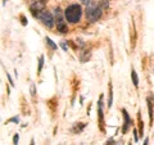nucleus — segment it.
<instances>
[{
  "label": "nucleus",
  "mask_w": 154,
  "mask_h": 145,
  "mask_svg": "<svg viewBox=\"0 0 154 145\" xmlns=\"http://www.w3.org/2000/svg\"><path fill=\"white\" fill-rule=\"evenodd\" d=\"M82 16V9L79 4H72L64 11V18L69 23H77Z\"/></svg>",
  "instance_id": "nucleus-1"
},
{
  "label": "nucleus",
  "mask_w": 154,
  "mask_h": 145,
  "mask_svg": "<svg viewBox=\"0 0 154 145\" xmlns=\"http://www.w3.org/2000/svg\"><path fill=\"white\" fill-rule=\"evenodd\" d=\"M102 14H103L102 8H100V5L98 3L93 2L89 7H86V18H88L90 22L98 21V19L102 17Z\"/></svg>",
  "instance_id": "nucleus-2"
},
{
  "label": "nucleus",
  "mask_w": 154,
  "mask_h": 145,
  "mask_svg": "<svg viewBox=\"0 0 154 145\" xmlns=\"http://www.w3.org/2000/svg\"><path fill=\"white\" fill-rule=\"evenodd\" d=\"M55 23H57V28L58 31H59L60 33H66L67 31H68V27H67V23L64 22V18L63 16H62V11L60 8H55Z\"/></svg>",
  "instance_id": "nucleus-3"
},
{
  "label": "nucleus",
  "mask_w": 154,
  "mask_h": 145,
  "mask_svg": "<svg viewBox=\"0 0 154 145\" xmlns=\"http://www.w3.org/2000/svg\"><path fill=\"white\" fill-rule=\"evenodd\" d=\"M36 18L40 19L42 22V25L46 26L48 28H51L54 26V17H53V14L48 11H42L41 13H38V16Z\"/></svg>",
  "instance_id": "nucleus-4"
},
{
  "label": "nucleus",
  "mask_w": 154,
  "mask_h": 145,
  "mask_svg": "<svg viewBox=\"0 0 154 145\" xmlns=\"http://www.w3.org/2000/svg\"><path fill=\"white\" fill-rule=\"evenodd\" d=\"M122 114H123V127H122V132L126 134L128 127L131 126V118H130V116L127 113L126 109H122Z\"/></svg>",
  "instance_id": "nucleus-5"
},
{
  "label": "nucleus",
  "mask_w": 154,
  "mask_h": 145,
  "mask_svg": "<svg viewBox=\"0 0 154 145\" xmlns=\"http://www.w3.org/2000/svg\"><path fill=\"white\" fill-rule=\"evenodd\" d=\"M98 117H99V123H104V114H103V95H100L99 101H98Z\"/></svg>",
  "instance_id": "nucleus-6"
},
{
  "label": "nucleus",
  "mask_w": 154,
  "mask_h": 145,
  "mask_svg": "<svg viewBox=\"0 0 154 145\" xmlns=\"http://www.w3.org/2000/svg\"><path fill=\"white\" fill-rule=\"evenodd\" d=\"M146 103H148V113H149V119H150V123L153 122V113H154V109H153V101L150 99H146Z\"/></svg>",
  "instance_id": "nucleus-7"
},
{
  "label": "nucleus",
  "mask_w": 154,
  "mask_h": 145,
  "mask_svg": "<svg viewBox=\"0 0 154 145\" xmlns=\"http://www.w3.org/2000/svg\"><path fill=\"white\" fill-rule=\"evenodd\" d=\"M85 126H86L85 123H76L75 126L72 127V131H73V132H81L85 128Z\"/></svg>",
  "instance_id": "nucleus-8"
},
{
  "label": "nucleus",
  "mask_w": 154,
  "mask_h": 145,
  "mask_svg": "<svg viewBox=\"0 0 154 145\" xmlns=\"http://www.w3.org/2000/svg\"><path fill=\"white\" fill-rule=\"evenodd\" d=\"M131 79H132V82H134L135 88H139V79H137V73L135 72V69L131 71Z\"/></svg>",
  "instance_id": "nucleus-9"
},
{
  "label": "nucleus",
  "mask_w": 154,
  "mask_h": 145,
  "mask_svg": "<svg viewBox=\"0 0 154 145\" xmlns=\"http://www.w3.org/2000/svg\"><path fill=\"white\" fill-rule=\"evenodd\" d=\"M45 41H46V44H48V45H49V46L51 48V49H53V50H57V48H58V46H57V44H55V42H54V41H53V40H51V39H50V37H45Z\"/></svg>",
  "instance_id": "nucleus-10"
},
{
  "label": "nucleus",
  "mask_w": 154,
  "mask_h": 145,
  "mask_svg": "<svg viewBox=\"0 0 154 145\" xmlns=\"http://www.w3.org/2000/svg\"><path fill=\"white\" fill-rule=\"evenodd\" d=\"M112 100H113V91H112V85H109V101H108V108L112 107Z\"/></svg>",
  "instance_id": "nucleus-11"
},
{
  "label": "nucleus",
  "mask_w": 154,
  "mask_h": 145,
  "mask_svg": "<svg viewBox=\"0 0 154 145\" xmlns=\"http://www.w3.org/2000/svg\"><path fill=\"white\" fill-rule=\"evenodd\" d=\"M42 66H44V57H40V58H38V67H37V72H38V73H40V72H41V69H42Z\"/></svg>",
  "instance_id": "nucleus-12"
},
{
  "label": "nucleus",
  "mask_w": 154,
  "mask_h": 145,
  "mask_svg": "<svg viewBox=\"0 0 154 145\" xmlns=\"http://www.w3.org/2000/svg\"><path fill=\"white\" fill-rule=\"evenodd\" d=\"M30 93H31L32 96L36 95V86H35V84H31V86H30Z\"/></svg>",
  "instance_id": "nucleus-13"
},
{
  "label": "nucleus",
  "mask_w": 154,
  "mask_h": 145,
  "mask_svg": "<svg viewBox=\"0 0 154 145\" xmlns=\"http://www.w3.org/2000/svg\"><path fill=\"white\" fill-rule=\"evenodd\" d=\"M18 141H19V135L16 134V135L13 136V144H14V145H18Z\"/></svg>",
  "instance_id": "nucleus-14"
},
{
  "label": "nucleus",
  "mask_w": 154,
  "mask_h": 145,
  "mask_svg": "<svg viewBox=\"0 0 154 145\" xmlns=\"http://www.w3.org/2000/svg\"><path fill=\"white\" fill-rule=\"evenodd\" d=\"M60 46H62V49H63L64 51L68 50V45L66 44V41H62V42H60Z\"/></svg>",
  "instance_id": "nucleus-15"
},
{
  "label": "nucleus",
  "mask_w": 154,
  "mask_h": 145,
  "mask_svg": "<svg viewBox=\"0 0 154 145\" xmlns=\"http://www.w3.org/2000/svg\"><path fill=\"white\" fill-rule=\"evenodd\" d=\"M8 122H14V123H18L19 122V118L18 117H12L8 119Z\"/></svg>",
  "instance_id": "nucleus-16"
},
{
  "label": "nucleus",
  "mask_w": 154,
  "mask_h": 145,
  "mask_svg": "<svg viewBox=\"0 0 154 145\" xmlns=\"http://www.w3.org/2000/svg\"><path fill=\"white\" fill-rule=\"evenodd\" d=\"M80 2H81V3H82V4H85V5H86V7H89V5H90V4H91V3H93V2H91V0H80Z\"/></svg>",
  "instance_id": "nucleus-17"
},
{
  "label": "nucleus",
  "mask_w": 154,
  "mask_h": 145,
  "mask_svg": "<svg viewBox=\"0 0 154 145\" xmlns=\"http://www.w3.org/2000/svg\"><path fill=\"white\" fill-rule=\"evenodd\" d=\"M21 19H22V25L26 26L27 25V18H25V16H21Z\"/></svg>",
  "instance_id": "nucleus-18"
},
{
  "label": "nucleus",
  "mask_w": 154,
  "mask_h": 145,
  "mask_svg": "<svg viewBox=\"0 0 154 145\" xmlns=\"http://www.w3.org/2000/svg\"><path fill=\"white\" fill-rule=\"evenodd\" d=\"M5 73H7V72H5ZM7 77H8V80H9V82H11V85H12V86H14V82H13V80L11 79V76H9V73H7Z\"/></svg>",
  "instance_id": "nucleus-19"
},
{
  "label": "nucleus",
  "mask_w": 154,
  "mask_h": 145,
  "mask_svg": "<svg viewBox=\"0 0 154 145\" xmlns=\"http://www.w3.org/2000/svg\"><path fill=\"white\" fill-rule=\"evenodd\" d=\"M134 139H135V141H137L139 137H137V132H136V130H134Z\"/></svg>",
  "instance_id": "nucleus-20"
},
{
  "label": "nucleus",
  "mask_w": 154,
  "mask_h": 145,
  "mask_svg": "<svg viewBox=\"0 0 154 145\" xmlns=\"http://www.w3.org/2000/svg\"><path fill=\"white\" fill-rule=\"evenodd\" d=\"M112 144H114V140H113L112 137H110V139L108 140V141H107V144H105V145H112Z\"/></svg>",
  "instance_id": "nucleus-21"
},
{
  "label": "nucleus",
  "mask_w": 154,
  "mask_h": 145,
  "mask_svg": "<svg viewBox=\"0 0 154 145\" xmlns=\"http://www.w3.org/2000/svg\"><path fill=\"white\" fill-rule=\"evenodd\" d=\"M148 144H149V140H148V139H145V141H144V144H143V145H148Z\"/></svg>",
  "instance_id": "nucleus-22"
},
{
  "label": "nucleus",
  "mask_w": 154,
  "mask_h": 145,
  "mask_svg": "<svg viewBox=\"0 0 154 145\" xmlns=\"http://www.w3.org/2000/svg\"><path fill=\"white\" fill-rule=\"evenodd\" d=\"M30 145H35V141H33V139L31 140V144H30Z\"/></svg>",
  "instance_id": "nucleus-23"
},
{
  "label": "nucleus",
  "mask_w": 154,
  "mask_h": 145,
  "mask_svg": "<svg viewBox=\"0 0 154 145\" xmlns=\"http://www.w3.org/2000/svg\"><path fill=\"white\" fill-rule=\"evenodd\" d=\"M5 3H7V0H4V2H3V4H4V5H5Z\"/></svg>",
  "instance_id": "nucleus-24"
},
{
  "label": "nucleus",
  "mask_w": 154,
  "mask_h": 145,
  "mask_svg": "<svg viewBox=\"0 0 154 145\" xmlns=\"http://www.w3.org/2000/svg\"><path fill=\"white\" fill-rule=\"evenodd\" d=\"M128 145H131V144H130V143H128Z\"/></svg>",
  "instance_id": "nucleus-25"
}]
</instances>
